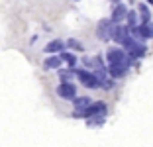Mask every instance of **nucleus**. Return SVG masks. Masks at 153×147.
<instances>
[{"mask_svg": "<svg viewBox=\"0 0 153 147\" xmlns=\"http://www.w3.org/2000/svg\"><path fill=\"white\" fill-rule=\"evenodd\" d=\"M75 76L82 82V86L86 88H100V80L96 76V73L88 71V69H76L75 67Z\"/></svg>", "mask_w": 153, "mask_h": 147, "instance_id": "obj_1", "label": "nucleus"}, {"mask_svg": "<svg viewBox=\"0 0 153 147\" xmlns=\"http://www.w3.org/2000/svg\"><path fill=\"white\" fill-rule=\"evenodd\" d=\"M114 27H116V24H114L112 20L104 18V20H100L98 26H96V36H98L102 41H108V39H112Z\"/></svg>", "mask_w": 153, "mask_h": 147, "instance_id": "obj_2", "label": "nucleus"}, {"mask_svg": "<svg viewBox=\"0 0 153 147\" xmlns=\"http://www.w3.org/2000/svg\"><path fill=\"white\" fill-rule=\"evenodd\" d=\"M57 94L63 100H73L76 96V86L73 82H69V80H61V85L57 86Z\"/></svg>", "mask_w": 153, "mask_h": 147, "instance_id": "obj_3", "label": "nucleus"}, {"mask_svg": "<svg viewBox=\"0 0 153 147\" xmlns=\"http://www.w3.org/2000/svg\"><path fill=\"white\" fill-rule=\"evenodd\" d=\"M106 114H108L106 102H92L86 108V118H104Z\"/></svg>", "mask_w": 153, "mask_h": 147, "instance_id": "obj_4", "label": "nucleus"}, {"mask_svg": "<svg viewBox=\"0 0 153 147\" xmlns=\"http://www.w3.org/2000/svg\"><path fill=\"white\" fill-rule=\"evenodd\" d=\"M106 59H108V63H126L130 61V57H128L126 51H122L120 47H112L106 51Z\"/></svg>", "mask_w": 153, "mask_h": 147, "instance_id": "obj_5", "label": "nucleus"}, {"mask_svg": "<svg viewBox=\"0 0 153 147\" xmlns=\"http://www.w3.org/2000/svg\"><path fill=\"white\" fill-rule=\"evenodd\" d=\"M130 37V27L128 26H122V24H116V27H114V33H112V39L116 41V43H124V41Z\"/></svg>", "mask_w": 153, "mask_h": 147, "instance_id": "obj_6", "label": "nucleus"}, {"mask_svg": "<svg viewBox=\"0 0 153 147\" xmlns=\"http://www.w3.org/2000/svg\"><path fill=\"white\" fill-rule=\"evenodd\" d=\"M126 16H128V8H126V4L118 2V4L114 6V10H112V16H110V20H112L114 24H122V20H126Z\"/></svg>", "mask_w": 153, "mask_h": 147, "instance_id": "obj_7", "label": "nucleus"}, {"mask_svg": "<svg viewBox=\"0 0 153 147\" xmlns=\"http://www.w3.org/2000/svg\"><path fill=\"white\" fill-rule=\"evenodd\" d=\"M43 51H45V53H57V51H65V41L53 39V41H49V43L45 45Z\"/></svg>", "mask_w": 153, "mask_h": 147, "instance_id": "obj_8", "label": "nucleus"}, {"mask_svg": "<svg viewBox=\"0 0 153 147\" xmlns=\"http://www.w3.org/2000/svg\"><path fill=\"white\" fill-rule=\"evenodd\" d=\"M73 102H75L76 110H86V108L92 104V100H90L88 96H79V98H73Z\"/></svg>", "mask_w": 153, "mask_h": 147, "instance_id": "obj_9", "label": "nucleus"}, {"mask_svg": "<svg viewBox=\"0 0 153 147\" xmlns=\"http://www.w3.org/2000/svg\"><path fill=\"white\" fill-rule=\"evenodd\" d=\"M61 57H49V59H45V63H43V67L45 69H57V67H61Z\"/></svg>", "mask_w": 153, "mask_h": 147, "instance_id": "obj_10", "label": "nucleus"}, {"mask_svg": "<svg viewBox=\"0 0 153 147\" xmlns=\"http://www.w3.org/2000/svg\"><path fill=\"white\" fill-rule=\"evenodd\" d=\"M59 57H61V61H67V65H69V67H75V65H76V57H75L73 53L61 51V55H59Z\"/></svg>", "mask_w": 153, "mask_h": 147, "instance_id": "obj_11", "label": "nucleus"}, {"mask_svg": "<svg viewBox=\"0 0 153 147\" xmlns=\"http://www.w3.org/2000/svg\"><path fill=\"white\" fill-rule=\"evenodd\" d=\"M137 10H140V14H141V24H145V22H149V20H151V14H149L147 6H145L143 2H140V6H137Z\"/></svg>", "mask_w": 153, "mask_h": 147, "instance_id": "obj_12", "label": "nucleus"}, {"mask_svg": "<svg viewBox=\"0 0 153 147\" xmlns=\"http://www.w3.org/2000/svg\"><path fill=\"white\" fill-rule=\"evenodd\" d=\"M59 76H61V80H69L75 76V67H69V69H61L59 71Z\"/></svg>", "mask_w": 153, "mask_h": 147, "instance_id": "obj_13", "label": "nucleus"}, {"mask_svg": "<svg viewBox=\"0 0 153 147\" xmlns=\"http://www.w3.org/2000/svg\"><path fill=\"white\" fill-rule=\"evenodd\" d=\"M126 20H128V27H135L137 26V14H135L134 10H128Z\"/></svg>", "mask_w": 153, "mask_h": 147, "instance_id": "obj_14", "label": "nucleus"}, {"mask_svg": "<svg viewBox=\"0 0 153 147\" xmlns=\"http://www.w3.org/2000/svg\"><path fill=\"white\" fill-rule=\"evenodd\" d=\"M67 45H69V47H73V49H76V51H85L82 43H81V41H76V39H69Z\"/></svg>", "mask_w": 153, "mask_h": 147, "instance_id": "obj_15", "label": "nucleus"}, {"mask_svg": "<svg viewBox=\"0 0 153 147\" xmlns=\"http://www.w3.org/2000/svg\"><path fill=\"white\" fill-rule=\"evenodd\" d=\"M112 2H114V4H118V2H120V0H112Z\"/></svg>", "mask_w": 153, "mask_h": 147, "instance_id": "obj_16", "label": "nucleus"}, {"mask_svg": "<svg viewBox=\"0 0 153 147\" xmlns=\"http://www.w3.org/2000/svg\"><path fill=\"white\" fill-rule=\"evenodd\" d=\"M147 2H149V4H151V6H153V0H147Z\"/></svg>", "mask_w": 153, "mask_h": 147, "instance_id": "obj_17", "label": "nucleus"}]
</instances>
